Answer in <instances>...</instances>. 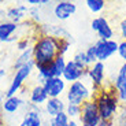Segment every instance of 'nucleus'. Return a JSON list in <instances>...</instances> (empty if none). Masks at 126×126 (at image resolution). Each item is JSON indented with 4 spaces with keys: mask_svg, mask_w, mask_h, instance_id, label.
<instances>
[{
    "mask_svg": "<svg viewBox=\"0 0 126 126\" xmlns=\"http://www.w3.org/2000/svg\"><path fill=\"white\" fill-rule=\"evenodd\" d=\"M62 40L48 34H41L33 44V60L36 67L49 66L60 55Z\"/></svg>",
    "mask_w": 126,
    "mask_h": 126,
    "instance_id": "f257e3e1",
    "label": "nucleus"
},
{
    "mask_svg": "<svg viewBox=\"0 0 126 126\" xmlns=\"http://www.w3.org/2000/svg\"><path fill=\"white\" fill-rule=\"evenodd\" d=\"M28 103L23 100L22 97H19L18 94L13 96V97H4L3 106H1V111L6 115H14L16 114L22 107H26Z\"/></svg>",
    "mask_w": 126,
    "mask_h": 126,
    "instance_id": "4468645a",
    "label": "nucleus"
},
{
    "mask_svg": "<svg viewBox=\"0 0 126 126\" xmlns=\"http://www.w3.org/2000/svg\"><path fill=\"white\" fill-rule=\"evenodd\" d=\"M4 77H6V70L0 69V79H1V78H4Z\"/></svg>",
    "mask_w": 126,
    "mask_h": 126,
    "instance_id": "473e14b6",
    "label": "nucleus"
},
{
    "mask_svg": "<svg viewBox=\"0 0 126 126\" xmlns=\"http://www.w3.org/2000/svg\"><path fill=\"white\" fill-rule=\"evenodd\" d=\"M73 60L78 64V66H81L82 69H89V66H91V63H89L88 58H86V54H85V49L84 51H77L76 54H74V56H73Z\"/></svg>",
    "mask_w": 126,
    "mask_h": 126,
    "instance_id": "b1692460",
    "label": "nucleus"
},
{
    "mask_svg": "<svg viewBox=\"0 0 126 126\" xmlns=\"http://www.w3.org/2000/svg\"><path fill=\"white\" fill-rule=\"evenodd\" d=\"M30 62H33V45H32L30 48H28L26 51L21 52V55L16 58L15 63H14V67H15V70H16V69L25 66V64H28V63H30Z\"/></svg>",
    "mask_w": 126,
    "mask_h": 126,
    "instance_id": "412c9836",
    "label": "nucleus"
},
{
    "mask_svg": "<svg viewBox=\"0 0 126 126\" xmlns=\"http://www.w3.org/2000/svg\"><path fill=\"white\" fill-rule=\"evenodd\" d=\"M67 126H81V125H79V122H77L76 119H70V122Z\"/></svg>",
    "mask_w": 126,
    "mask_h": 126,
    "instance_id": "7c9ffc66",
    "label": "nucleus"
},
{
    "mask_svg": "<svg viewBox=\"0 0 126 126\" xmlns=\"http://www.w3.org/2000/svg\"><path fill=\"white\" fill-rule=\"evenodd\" d=\"M118 56L121 58L123 63H126V40L118 41Z\"/></svg>",
    "mask_w": 126,
    "mask_h": 126,
    "instance_id": "cd10ccee",
    "label": "nucleus"
},
{
    "mask_svg": "<svg viewBox=\"0 0 126 126\" xmlns=\"http://www.w3.org/2000/svg\"><path fill=\"white\" fill-rule=\"evenodd\" d=\"M48 99L49 97H48V94H47V92H45L44 86L40 85V84L34 85L30 89V92H29V100H30V104H34V106H38V107L47 103Z\"/></svg>",
    "mask_w": 126,
    "mask_h": 126,
    "instance_id": "dca6fc26",
    "label": "nucleus"
},
{
    "mask_svg": "<svg viewBox=\"0 0 126 126\" xmlns=\"http://www.w3.org/2000/svg\"><path fill=\"white\" fill-rule=\"evenodd\" d=\"M64 112L67 114V117L70 119H79V115H81V106H74V104H67Z\"/></svg>",
    "mask_w": 126,
    "mask_h": 126,
    "instance_id": "393cba45",
    "label": "nucleus"
},
{
    "mask_svg": "<svg viewBox=\"0 0 126 126\" xmlns=\"http://www.w3.org/2000/svg\"><path fill=\"white\" fill-rule=\"evenodd\" d=\"M19 29L18 23H14L11 21H4V22H0V43L3 41H13L15 40L11 36L15 33Z\"/></svg>",
    "mask_w": 126,
    "mask_h": 126,
    "instance_id": "a211bd4d",
    "label": "nucleus"
},
{
    "mask_svg": "<svg viewBox=\"0 0 126 126\" xmlns=\"http://www.w3.org/2000/svg\"><path fill=\"white\" fill-rule=\"evenodd\" d=\"M18 126H45L41 108L34 104H29V107L26 106V111Z\"/></svg>",
    "mask_w": 126,
    "mask_h": 126,
    "instance_id": "9d476101",
    "label": "nucleus"
},
{
    "mask_svg": "<svg viewBox=\"0 0 126 126\" xmlns=\"http://www.w3.org/2000/svg\"><path fill=\"white\" fill-rule=\"evenodd\" d=\"M34 67L36 66H34V60H33V62L28 63V64H25V66L16 69L13 79H11V82H10L8 88H7V91L4 92V97H13V96H16V93L22 89L23 82L32 76Z\"/></svg>",
    "mask_w": 126,
    "mask_h": 126,
    "instance_id": "20e7f679",
    "label": "nucleus"
},
{
    "mask_svg": "<svg viewBox=\"0 0 126 126\" xmlns=\"http://www.w3.org/2000/svg\"><path fill=\"white\" fill-rule=\"evenodd\" d=\"M70 122V118L67 117V114L63 111V112L58 114L55 117L49 118L48 121V126H67Z\"/></svg>",
    "mask_w": 126,
    "mask_h": 126,
    "instance_id": "4be33fe9",
    "label": "nucleus"
},
{
    "mask_svg": "<svg viewBox=\"0 0 126 126\" xmlns=\"http://www.w3.org/2000/svg\"><path fill=\"white\" fill-rule=\"evenodd\" d=\"M66 106H67V103L62 97L48 99L47 103L44 104V111L48 118H52L55 115H58V114L63 112V111L66 110Z\"/></svg>",
    "mask_w": 126,
    "mask_h": 126,
    "instance_id": "2eb2a0df",
    "label": "nucleus"
},
{
    "mask_svg": "<svg viewBox=\"0 0 126 126\" xmlns=\"http://www.w3.org/2000/svg\"><path fill=\"white\" fill-rule=\"evenodd\" d=\"M28 48H30V45H29V40H28V38H23V40L16 41V49H19L21 52L26 51Z\"/></svg>",
    "mask_w": 126,
    "mask_h": 126,
    "instance_id": "c756f323",
    "label": "nucleus"
},
{
    "mask_svg": "<svg viewBox=\"0 0 126 126\" xmlns=\"http://www.w3.org/2000/svg\"><path fill=\"white\" fill-rule=\"evenodd\" d=\"M3 101H4V94L0 92V111H1V106H3Z\"/></svg>",
    "mask_w": 126,
    "mask_h": 126,
    "instance_id": "2f4dec72",
    "label": "nucleus"
},
{
    "mask_svg": "<svg viewBox=\"0 0 126 126\" xmlns=\"http://www.w3.org/2000/svg\"><path fill=\"white\" fill-rule=\"evenodd\" d=\"M85 54H86V58H88V60H89L91 64H93L94 62H97V58H96V47H94V44H91L88 48H86Z\"/></svg>",
    "mask_w": 126,
    "mask_h": 126,
    "instance_id": "bb28decb",
    "label": "nucleus"
},
{
    "mask_svg": "<svg viewBox=\"0 0 126 126\" xmlns=\"http://www.w3.org/2000/svg\"><path fill=\"white\" fill-rule=\"evenodd\" d=\"M99 91L91 85V82L86 78L81 79V81L69 84L66 91V103L67 104H74V106H82L88 100L94 99L96 93Z\"/></svg>",
    "mask_w": 126,
    "mask_h": 126,
    "instance_id": "7ed1b4c3",
    "label": "nucleus"
},
{
    "mask_svg": "<svg viewBox=\"0 0 126 126\" xmlns=\"http://www.w3.org/2000/svg\"><path fill=\"white\" fill-rule=\"evenodd\" d=\"M86 71H88L86 69H82L73 59H70L66 63V69L63 71L62 78L66 82H69V84H73V82H77V81L86 78Z\"/></svg>",
    "mask_w": 126,
    "mask_h": 126,
    "instance_id": "ddd939ff",
    "label": "nucleus"
},
{
    "mask_svg": "<svg viewBox=\"0 0 126 126\" xmlns=\"http://www.w3.org/2000/svg\"><path fill=\"white\" fill-rule=\"evenodd\" d=\"M28 14H29V8L26 6H23V4H16V6L10 7L7 10V18H8V21H11L14 23H18V25Z\"/></svg>",
    "mask_w": 126,
    "mask_h": 126,
    "instance_id": "f3484780",
    "label": "nucleus"
},
{
    "mask_svg": "<svg viewBox=\"0 0 126 126\" xmlns=\"http://www.w3.org/2000/svg\"><path fill=\"white\" fill-rule=\"evenodd\" d=\"M49 28L45 30V33L43 34H48V36H52L55 38H59V40H67V41H73V36L69 33L67 29H64L63 26L59 25H48Z\"/></svg>",
    "mask_w": 126,
    "mask_h": 126,
    "instance_id": "aec40b11",
    "label": "nucleus"
},
{
    "mask_svg": "<svg viewBox=\"0 0 126 126\" xmlns=\"http://www.w3.org/2000/svg\"><path fill=\"white\" fill-rule=\"evenodd\" d=\"M78 121L81 126H100L101 118L94 99L88 100L81 106V115Z\"/></svg>",
    "mask_w": 126,
    "mask_h": 126,
    "instance_id": "39448f33",
    "label": "nucleus"
},
{
    "mask_svg": "<svg viewBox=\"0 0 126 126\" xmlns=\"http://www.w3.org/2000/svg\"><path fill=\"white\" fill-rule=\"evenodd\" d=\"M93 44L96 47L97 62L106 63L108 59H111L118 52V41L117 40H97Z\"/></svg>",
    "mask_w": 126,
    "mask_h": 126,
    "instance_id": "1a4fd4ad",
    "label": "nucleus"
},
{
    "mask_svg": "<svg viewBox=\"0 0 126 126\" xmlns=\"http://www.w3.org/2000/svg\"><path fill=\"white\" fill-rule=\"evenodd\" d=\"M44 89L47 92L49 99H56L60 97L63 93L67 91V82L62 77H54V78H48L44 82Z\"/></svg>",
    "mask_w": 126,
    "mask_h": 126,
    "instance_id": "9b49d317",
    "label": "nucleus"
},
{
    "mask_svg": "<svg viewBox=\"0 0 126 126\" xmlns=\"http://www.w3.org/2000/svg\"><path fill=\"white\" fill-rule=\"evenodd\" d=\"M106 74H107V67L106 63L101 62H94L91 64L86 71V79L91 82L96 91H100L101 88L106 86Z\"/></svg>",
    "mask_w": 126,
    "mask_h": 126,
    "instance_id": "423d86ee",
    "label": "nucleus"
},
{
    "mask_svg": "<svg viewBox=\"0 0 126 126\" xmlns=\"http://www.w3.org/2000/svg\"><path fill=\"white\" fill-rule=\"evenodd\" d=\"M111 86L122 106H126V63H122L117 74L111 79Z\"/></svg>",
    "mask_w": 126,
    "mask_h": 126,
    "instance_id": "6e6552de",
    "label": "nucleus"
},
{
    "mask_svg": "<svg viewBox=\"0 0 126 126\" xmlns=\"http://www.w3.org/2000/svg\"><path fill=\"white\" fill-rule=\"evenodd\" d=\"M91 29L97 34L99 40H114L115 30L108 22V19L103 15L94 16L91 22Z\"/></svg>",
    "mask_w": 126,
    "mask_h": 126,
    "instance_id": "0eeeda50",
    "label": "nucleus"
},
{
    "mask_svg": "<svg viewBox=\"0 0 126 126\" xmlns=\"http://www.w3.org/2000/svg\"><path fill=\"white\" fill-rule=\"evenodd\" d=\"M52 13L58 21H67L77 13V4L70 0H60L55 3Z\"/></svg>",
    "mask_w": 126,
    "mask_h": 126,
    "instance_id": "f8f14e48",
    "label": "nucleus"
},
{
    "mask_svg": "<svg viewBox=\"0 0 126 126\" xmlns=\"http://www.w3.org/2000/svg\"><path fill=\"white\" fill-rule=\"evenodd\" d=\"M86 8L93 14H100L106 8V1L104 0H86L85 1Z\"/></svg>",
    "mask_w": 126,
    "mask_h": 126,
    "instance_id": "5701e85b",
    "label": "nucleus"
},
{
    "mask_svg": "<svg viewBox=\"0 0 126 126\" xmlns=\"http://www.w3.org/2000/svg\"><path fill=\"white\" fill-rule=\"evenodd\" d=\"M94 101L97 104V110H99V114H100L101 121L112 125L114 119L117 118L122 104L118 100L117 94L114 92L111 84L108 85V88L104 86V88H101L100 91L96 93Z\"/></svg>",
    "mask_w": 126,
    "mask_h": 126,
    "instance_id": "f03ea898",
    "label": "nucleus"
},
{
    "mask_svg": "<svg viewBox=\"0 0 126 126\" xmlns=\"http://www.w3.org/2000/svg\"><path fill=\"white\" fill-rule=\"evenodd\" d=\"M118 33H119L121 40H126V16H123L121 22L118 23Z\"/></svg>",
    "mask_w": 126,
    "mask_h": 126,
    "instance_id": "c85d7f7f",
    "label": "nucleus"
},
{
    "mask_svg": "<svg viewBox=\"0 0 126 126\" xmlns=\"http://www.w3.org/2000/svg\"><path fill=\"white\" fill-rule=\"evenodd\" d=\"M114 126H126V106H121V110L118 112L117 118L112 122Z\"/></svg>",
    "mask_w": 126,
    "mask_h": 126,
    "instance_id": "a878e982",
    "label": "nucleus"
},
{
    "mask_svg": "<svg viewBox=\"0 0 126 126\" xmlns=\"http://www.w3.org/2000/svg\"><path fill=\"white\" fill-rule=\"evenodd\" d=\"M66 63H67L66 58L62 56V55H59V56H58L56 59H55L54 62L47 67L48 69V77H49V78H54V77H62L63 71H64V69H66Z\"/></svg>",
    "mask_w": 126,
    "mask_h": 126,
    "instance_id": "6ab92c4d",
    "label": "nucleus"
}]
</instances>
